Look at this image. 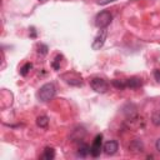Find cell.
<instances>
[{
    "label": "cell",
    "mask_w": 160,
    "mask_h": 160,
    "mask_svg": "<svg viewBox=\"0 0 160 160\" xmlns=\"http://www.w3.org/2000/svg\"><path fill=\"white\" fill-rule=\"evenodd\" d=\"M55 91H56L55 85H54L52 82H46V84H44V85L39 89V91H38V98H39L40 101L46 102V101L51 100V99L55 96Z\"/></svg>",
    "instance_id": "1"
},
{
    "label": "cell",
    "mask_w": 160,
    "mask_h": 160,
    "mask_svg": "<svg viewBox=\"0 0 160 160\" xmlns=\"http://www.w3.org/2000/svg\"><path fill=\"white\" fill-rule=\"evenodd\" d=\"M111 20H112V15L109 11L105 10V11H101V12H99L96 15V18H95V25L98 28H100V29H105L111 22Z\"/></svg>",
    "instance_id": "2"
},
{
    "label": "cell",
    "mask_w": 160,
    "mask_h": 160,
    "mask_svg": "<svg viewBox=\"0 0 160 160\" xmlns=\"http://www.w3.org/2000/svg\"><path fill=\"white\" fill-rule=\"evenodd\" d=\"M90 85H91L92 90H95L96 92H100V94H104L109 90V84L101 78H92L90 80Z\"/></svg>",
    "instance_id": "3"
},
{
    "label": "cell",
    "mask_w": 160,
    "mask_h": 160,
    "mask_svg": "<svg viewBox=\"0 0 160 160\" xmlns=\"http://www.w3.org/2000/svg\"><path fill=\"white\" fill-rule=\"evenodd\" d=\"M61 78L64 79V81L71 86H80L82 84V80H81V76L74 71H70V72H65L61 75Z\"/></svg>",
    "instance_id": "4"
},
{
    "label": "cell",
    "mask_w": 160,
    "mask_h": 160,
    "mask_svg": "<svg viewBox=\"0 0 160 160\" xmlns=\"http://www.w3.org/2000/svg\"><path fill=\"white\" fill-rule=\"evenodd\" d=\"M101 139H102V135H96V138L94 139V142L90 148V154L91 156L94 158H98L100 155V149H101Z\"/></svg>",
    "instance_id": "5"
},
{
    "label": "cell",
    "mask_w": 160,
    "mask_h": 160,
    "mask_svg": "<svg viewBox=\"0 0 160 160\" xmlns=\"http://www.w3.org/2000/svg\"><path fill=\"white\" fill-rule=\"evenodd\" d=\"M105 40H106V30L102 29V31H101V32L94 39V41H92V45H91L92 50H99V49L104 45Z\"/></svg>",
    "instance_id": "6"
},
{
    "label": "cell",
    "mask_w": 160,
    "mask_h": 160,
    "mask_svg": "<svg viewBox=\"0 0 160 160\" xmlns=\"http://www.w3.org/2000/svg\"><path fill=\"white\" fill-rule=\"evenodd\" d=\"M119 149V144L116 140H109L104 144V151L106 155H114Z\"/></svg>",
    "instance_id": "7"
},
{
    "label": "cell",
    "mask_w": 160,
    "mask_h": 160,
    "mask_svg": "<svg viewBox=\"0 0 160 160\" xmlns=\"http://www.w3.org/2000/svg\"><path fill=\"white\" fill-rule=\"evenodd\" d=\"M129 150L132 151V152H141L144 150V144L140 139H135L130 142L129 145Z\"/></svg>",
    "instance_id": "8"
},
{
    "label": "cell",
    "mask_w": 160,
    "mask_h": 160,
    "mask_svg": "<svg viewBox=\"0 0 160 160\" xmlns=\"http://www.w3.org/2000/svg\"><path fill=\"white\" fill-rule=\"evenodd\" d=\"M125 84H126V86L130 88V89H138V88H140V86L142 85V81H141V79L134 76V78H130V79L125 80Z\"/></svg>",
    "instance_id": "9"
},
{
    "label": "cell",
    "mask_w": 160,
    "mask_h": 160,
    "mask_svg": "<svg viewBox=\"0 0 160 160\" xmlns=\"http://www.w3.org/2000/svg\"><path fill=\"white\" fill-rule=\"evenodd\" d=\"M36 124H38V126H40V128H46L48 124H49V118H48L46 115H40V116H38V119H36Z\"/></svg>",
    "instance_id": "10"
},
{
    "label": "cell",
    "mask_w": 160,
    "mask_h": 160,
    "mask_svg": "<svg viewBox=\"0 0 160 160\" xmlns=\"http://www.w3.org/2000/svg\"><path fill=\"white\" fill-rule=\"evenodd\" d=\"M55 158V150L51 149V148H46L44 150V154H42V159L45 160H52Z\"/></svg>",
    "instance_id": "11"
},
{
    "label": "cell",
    "mask_w": 160,
    "mask_h": 160,
    "mask_svg": "<svg viewBox=\"0 0 160 160\" xmlns=\"http://www.w3.org/2000/svg\"><path fill=\"white\" fill-rule=\"evenodd\" d=\"M90 154V148L88 146V145H81L80 148H79V151H78V155L79 156H81V158H86L88 155Z\"/></svg>",
    "instance_id": "12"
},
{
    "label": "cell",
    "mask_w": 160,
    "mask_h": 160,
    "mask_svg": "<svg viewBox=\"0 0 160 160\" xmlns=\"http://www.w3.org/2000/svg\"><path fill=\"white\" fill-rule=\"evenodd\" d=\"M151 121L155 126H160V110H156L151 115Z\"/></svg>",
    "instance_id": "13"
},
{
    "label": "cell",
    "mask_w": 160,
    "mask_h": 160,
    "mask_svg": "<svg viewBox=\"0 0 160 160\" xmlns=\"http://www.w3.org/2000/svg\"><path fill=\"white\" fill-rule=\"evenodd\" d=\"M31 68H32V64H31V62H26V64H24V65L21 66V69H20V74H21L22 76H26Z\"/></svg>",
    "instance_id": "14"
},
{
    "label": "cell",
    "mask_w": 160,
    "mask_h": 160,
    "mask_svg": "<svg viewBox=\"0 0 160 160\" xmlns=\"http://www.w3.org/2000/svg\"><path fill=\"white\" fill-rule=\"evenodd\" d=\"M111 84H112L116 89H124V88H126V84H125V81H122V80L114 79V80L111 81Z\"/></svg>",
    "instance_id": "15"
},
{
    "label": "cell",
    "mask_w": 160,
    "mask_h": 160,
    "mask_svg": "<svg viewBox=\"0 0 160 160\" xmlns=\"http://www.w3.org/2000/svg\"><path fill=\"white\" fill-rule=\"evenodd\" d=\"M48 46L45 45V44H39L38 45V52L39 54H41V55H46L48 54Z\"/></svg>",
    "instance_id": "16"
},
{
    "label": "cell",
    "mask_w": 160,
    "mask_h": 160,
    "mask_svg": "<svg viewBox=\"0 0 160 160\" xmlns=\"http://www.w3.org/2000/svg\"><path fill=\"white\" fill-rule=\"evenodd\" d=\"M59 61H60V56L58 55V56L55 58V60L52 61V68H54L55 70H59V69H60V64H59Z\"/></svg>",
    "instance_id": "17"
},
{
    "label": "cell",
    "mask_w": 160,
    "mask_h": 160,
    "mask_svg": "<svg viewBox=\"0 0 160 160\" xmlns=\"http://www.w3.org/2000/svg\"><path fill=\"white\" fill-rule=\"evenodd\" d=\"M114 1H118V0H98V4L99 5H106V4H110Z\"/></svg>",
    "instance_id": "18"
},
{
    "label": "cell",
    "mask_w": 160,
    "mask_h": 160,
    "mask_svg": "<svg viewBox=\"0 0 160 160\" xmlns=\"http://www.w3.org/2000/svg\"><path fill=\"white\" fill-rule=\"evenodd\" d=\"M154 76H155V80H156L158 82H160V71H159V70H155V71H154Z\"/></svg>",
    "instance_id": "19"
},
{
    "label": "cell",
    "mask_w": 160,
    "mask_h": 160,
    "mask_svg": "<svg viewBox=\"0 0 160 160\" xmlns=\"http://www.w3.org/2000/svg\"><path fill=\"white\" fill-rule=\"evenodd\" d=\"M155 146H156V150L160 152V138L156 140V142H155Z\"/></svg>",
    "instance_id": "20"
}]
</instances>
